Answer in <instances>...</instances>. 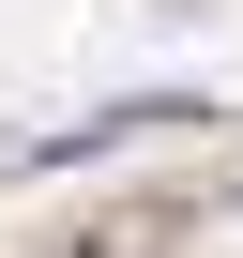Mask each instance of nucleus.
<instances>
[{
  "label": "nucleus",
  "instance_id": "1",
  "mask_svg": "<svg viewBox=\"0 0 243 258\" xmlns=\"http://www.w3.org/2000/svg\"><path fill=\"white\" fill-rule=\"evenodd\" d=\"M213 121L198 91H137V106H91V121H46V137H0V182H46V167H91V152H137V137H183Z\"/></svg>",
  "mask_w": 243,
  "mask_h": 258
},
{
  "label": "nucleus",
  "instance_id": "2",
  "mask_svg": "<svg viewBox=\"0 0 243 258\" xmlns=\"http://www.w3.org/2000/svg\"><path fill=\"white\" fill-rule=\"evenodd\" d=\"M46 258H122V243H106V228H91V243H46Z\"/></svg>",
  "mask_w": 243,
  "mask_h": 258
}]
</instances>
